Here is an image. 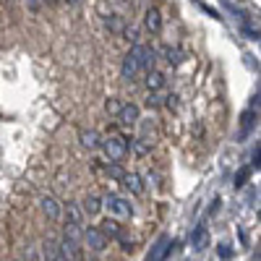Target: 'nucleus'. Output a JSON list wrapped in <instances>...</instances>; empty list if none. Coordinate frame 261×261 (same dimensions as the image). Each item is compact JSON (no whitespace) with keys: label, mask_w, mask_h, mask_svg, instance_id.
Listing matches in <instances>:
<instances>
[{"label":"nucleus","mask_w":261,"mask_h":261,"mask_svg":"<svg viewBox=\"0 0 261 261\" xmlns=\"http://www.w3.org/2000/svg\"><path fill=\"white\" fill-rule=\"evenodd\" d=\"M154 60H157V50H151V47H146V45H136L134 50L125 55L120 73H123L125 81H134L141 71H146V73L154 71Z\"/></svg>","instance_id":"nucleus-1"},{"label":"nucleus","mask_w":261,"mask_h":261,"mask_svg":"<svg viewBox=\"0 0 261 261\" xmlns=\"http://www.w3.org/2000/svg\"><path fill=\"white\" fill-rule=\"evenodd\" d=\"M99 201H102V206L107 212H110V220H128V217L134 214L130 201L125 199V196H120V193H105Z\"/></svg>","instance_id":"nucleus-2"},{"label":"nucleus","mask_w":261,"mask_h":261,"mask_svg":"<svg viewBox=\"0 0 261 261\" xmlns=\"http://www.w3.org/2000/svg\"><path fill=\"white\" fill-rule=\"evenodd\" d=\"M63 222H65V235H71V238H79L81 241V232H84V212L76 201H68L63 206Z\"/></svg>","instance_id":"nucleus-3"},{"label":"nucleus","mask_w":261,"mask_h":261,"mask_svg":"<svg viewBox=\"0 0 261 261\" xmlns=\"http://www.w3.org/2000/svg\"><path fill=\"white\" fill-rule=\"evenodd\" d=\"M99 146H102V151H105V157L110 160V162H120V160H125V154H128V141L123 139V136H105L102 141H99Z\"/></svg>","instance_id":"nucleus-4"},{"label":"nucleus","mask_w":261,"mask_h":261,"mask_svg":"<svg viewBox=\"0 0 261 261\" xmlns=\"http://www.w3.org/2000/svg\"><path fill=\"white\" fill-rule=\"evenodd\" d=\"M81 246H86L92 253H102L107 248V235H102L99 227H84L81 232Z\"/></svg>","instance_id":"nucleus-5"},{"label":"nucleus","mask_w":261,"mask_h":261,"mask_svg":"<svg viewBox=\"0 0 261 261\" xmlns=\"http://www.w3.org/2000/svg\"><path fill=\"white\" fill-rule=\"evenodd\" d=\"M39 206H42V212L47 214V220H53V222H58V220H60V214H63V204L55 199V196H42V199H39Z\"/></svg>","instance_id":"nucleus-6"},{"label":"nucleus","mask_w":261,"mask_h":261,"mask_svg":"<svg viewBox=\"0 0 261 261\" xmlns=\"http://www.w3.org/2000/svg\"><path fill=\"white\" fill-rule=\"evenodd\" d=\"M139 107L136 105H130V102H125L123 107H120V113H118V120L123 123V125H136L139 123Z\"/></svg>","instance_id":"nucleus-7"},{"label":"nucleus","mask_w":261,"mask_h":261,"mask_svg":"<svg viewBox=\"0 0 261 261\" xmlns=\"http://www.w3.org/2000/svg\"><path fill=\"white\" fill-rule=\"evenodd\" d=\"M79 206H81L84 217H94V214L102 209V201H99V196H92V193H89V196H86V199L79 204Z\"/></svg>","instance_id":"nucleus-8"},{"label":"nucleus","mask_w":261,"mask_h":261,"mask_svg":"<svg viewBox=\"0 0 261 261\" xmlns=\"http://www.w3.org/2000/svg\"><path fill=\"white\" fill-rule=\"evenodd\" d=\"M144 24H146L149 32H160V29H162V16H160V11H157V8H149L146 16H144Z\"/></svg>","instance_id":"nucleus-9"},{"label":"nucleus","mask_w":261,"mask_h":261,"mask_svg":"<svg viewBox=\"0 0 261 261\" xmlns=\"http://www.w3.org/2000/svg\"><path fill=\"white\" fill-rule=\"evenodd\" d=\"M162 86H165V73L162 71H149L146 73V89L151 94H154L157 89H162Z\"/></svg>","instance_id":"nucleus-10"},{"label":"nucleus","mask_w":261,"mask_h":261,"mask_svg":"<svg viewBox=\"0 0 261 261\" xmlns=\"http://www.w3.org/2000/svg\"><path fill=\"white\" fill-rule=\"evenodd\" d=\"M125 188H130L134 193H141L144 191V183H141V175H136V172H125V175L120 178Z\"/></svg>","instance_id":"nucleus-11"},{"label":"nucleus","mask_w":261,"mask_h":261,"mask_svg":"<svg viewBox=\"0 0 261 261\" xmlns=\"http://www.w3.org/2000/svg\"><path fill=\"white\" fill-rule=\"evenodd\" d=\"M81 146H86V149H97V146H99L97 130H81Z\"/></svg>","instance_id":"nucleus-12"},{"label":"nucleus","mask_w":261,"mask_h":261,"mask_svg":"<svg viewBox=\"0 0 261 261\" xmlns=\"http://www.w3.org/2000/svg\"><path fill=\"white\" fill-rule=\"evenodd\" d=\"M167 248H170V241H167V238H160V241H157V248H154V253H149V261H160V258L167 253Z\"/></svg>","instance_id":"nucleus-13"},{"label":"nucleus","mask_w":261,"mask_h":261,"mask_svg":"<svg viewBox=\"0 0 261 261\" xmlns=\"http://www.w3.org/2000/svg\"><path fill=\"white\" fill-rule=\"evenodd\" d=\"M102 235H110V238H120V230H118V222L115 220H107V222H102Z\"/></svg>","instance_id":"nucleus-14"},{"label":"nucleus","mask_w":261,"mask_h":261,"mask_svg":"<svg viewBox=\"0 0 261 261\" xmlns=\"http://www.w3.org/2000/svg\"><path fill=\"white\" fill-rule=\"evenodd\" d=\"M120 107H123V102H120L118 97H110V99H107V105H105V110L110 113V115H115V118H118V113H120Z\"/></svg>","instance_id":"nucleus-15"},{"label":"nucleus","mask_w":261,"mask_h":261,"mask_svg":"<svg viewBox=\"0 0 261 261\" xmlns=\"http://www.w3.org/2000/svg\"><path fill=\"white\" fill-rule=\"evenodd\" d=\"M165 60H167L170 65H178V63L183 60V55H180L178 50H172V47H167V50H165Z\"/></svg>","instance_id":"nucleus-16"},{"label":"nucleus","mask_w":261,"mask_h":261,"mask_svg":"<svg viewBox=\"0 0 261 261\" xmlns=\"http://www.w3.org/2000/svg\"><path fill=\"white\" fill-rule=\"evenodd\" d=\"M24 3H27V8H29L32 13H37V11H39V6H42V0H24Z\"/></svg>","instance_id":"nucleus-17"},{"label":"nucleus","mask_w":261,"mask_h":261,"mask_svg":"<svg viewBox=\"0 0 261 261\" xmlns=\"http://www.w3.org/2000/svg\"><path fill=\"white\" fill-rule=\"evenodd\" d=\"M162 105V97L160 94H149V107H160Z\"/></svg>","instance_id":"nucleus-18"},{"label":"nucleus","mask_w":261,"mask_h":261,"mask_svg":"<svg viewBox=\"0 0 261 261\" xmlns=\"http://www.w3.org/2000/svg\"><path fill=\"white\" fill-rule=\"evenodd\" d=\"M42 3H47V6H55V3H58V0H42Z\"/></svg>","instance_id":"nucleus-19"},{"label":"nucleus","mask_w":261,"mask_h":261,"mask_svg":"<svg viewBox=\"0 0 261 261\" xmlns=\"http://www.w3.org/2000/svg\"><path fill=\"white\" fill-rule=\"evenodd\" d=\"M68 3H71V6H79V3H81V0H68Z\"/></svg>","instance_id":"nucleus-20"}]
</instances>
